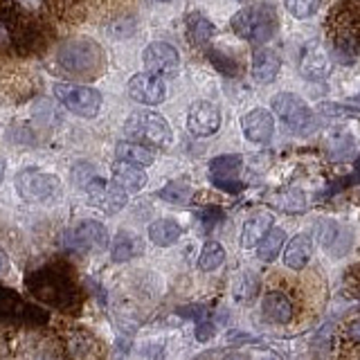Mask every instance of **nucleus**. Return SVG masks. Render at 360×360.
<instances>
[{
    "label": "nucleus",
    "mask_w": 360,
    "mask_h": 360,
    "mask_svg": "<svg viewBox=\"0 0 360 360\" xmlns=\"http://www.w3.org/2000/svg\"><path fill=\"white\" fill-rule=\"evenodd\" d=\"M52 11L63 20H79L84 14L82 0H50Z\"/></svg>",
    "instance_id": "34"
},
{
    "label": "nucleus",
    "mask_w": 360,
    "mask_h": 360,
    "mask_svg": "<svg viewBox=\"0 0 360 360\" xmlns=\"http://www.w3.org/2000/svg\"><path fill=\"white\" fill-rule=\"evenodd\" d=\"M54 97L61 104L72 110L79 117H95L101 108L99 90L90 86H75V84H54Z\"/></svg>",
    "instance_id": "11"
},
{
    "label": "nucleus",
    "mask_w": 360,
    "mask_h": 360,
    "mask_svg": "<svg viewBox=\"0 0 360 360\" xmlns=\"http://www.w3.org/2000/svg\"><path fill=\"white\" fill-rule=\"evenodd\" d=\"M88 191V202L99 210H104L106 214H117L124 205H127V189L120 187L115 180L106 183V180L95 178L93 183L86 187Z\"/></svg>",
    "instance_id": "13"
},
{
    "label": "nucleus",
    "mask_w": 360,
    "mask_h": 360,
    "mask_svg": "<svg viewBox=\"0 0 360 360\" xmlns=\"http://www.w3.org/2000/svg\"><path fill=\"white\" fill-rule=\"evenodd\" d=\"M56 63H59L68 75L79 79H95L104 70V50L93 39L75 37L65 41L59 52H56Z\"/></svg>",
    "instance_id": "5"
},
{
    "label": "nucleus",
    "mask_w": 360,
    "mask_h": 360,
    "mask_svg": "<svg viewBox=\"0 0 360 360\" xmlns=\"http://www.w3.org/2000/svg\"><path fill=\"white\" fill-rule=\"evenodd\" d=\"M142 61H144L146 70L153 72V75H174L178 70L180 56H178V50L172 43L155 41V43H149L144 48Z\"/></svg>",
    "instance_id": "15"
},
{
    "label": "nucleus",
    "mask_w": 360,
    "mask_h": 360,
    "mask_svg": "<svg viewBox=\"0 0 360 360\" xmlns=\"http://www.w3.org/2000/svg\"><path fill=\"white\" fill-rule=\"evenodd\" d=\"M187 129L196 138H207L221 129V110L212 101H194L187 112Z\"/></svg>",
    "instance_id": "14"
},
{
    "label": "nucleus",
    "mask_w": 360,
    "mask_h": 360,
    "mask_svg": "<svg viewBox=\"0 0 360 360\" xmlns=\"http://www.w3.org/2000/svg\"><path fill=\"white\" fill-rule=\"evenodd\" d=\"M22 3H27V5H39L41 0H22Z\"/></svg>",
    "instance_id": "45"
},
{
    "label": "nucleus",
    "mask_w": 360,
    "mask_h": 360,
    "mask_svg": "<svg viewBox=\"0 0 360 360\" xmlns=\"http://www.w3.org/2000/svg\"><path fill=\"white\" fill-rule=\"evenodd\" d=\"M286 11L297 20H307L311 16L318 14L320 9V0H284Z\"/></svg>",
    "instance_id": "35"
},
{
    "label": "nucleus",
    "mask_w": 360,
    "mask_h": 360,
    "mask_svg": "<svg viewBox=\"0 0 360 360\" xmlns=\"http://www.w3.org/2000/svg\"><path fill=\"white\" fill-rule=\"evenodd\" d=\"M266 360H279V358H273V356H268Z\"/></svg>",
    "instance_id": "46"
},
{
    "label": "nucleus",
    "mask_w": 360,
    "mask_h": 360,
    "mask_svg": "<svg viewBox=\"0 0 360 360\" xmlns=\"http://www.w3.org/2000/svg\"><path fill=\"white\" fill-rule=\"evenodd\" d=\"M45 45V30L37 16L22 11L14 0H0V50L20 54L39 52Z\"/></svg>",
    "instance_id": "3"
},
{
    "label": "nucleus",
    "mask_w": 360,
    "mask_h": 360,
    "mask_svg": "<svg viewBox=\"0 0 360 360\" xmlns=\"http://www.w3.org/2000/svg\"><path fill=\"white\" fill-rule=\"evenodd\" d=\"M345 290L360 300V264L352 266L345 273Z\"/></svg>",
    "instance_id": "38"
},
{
    "label": "nucleus",
    "mask_w": 360,
    "mask_h": 360,
    "mask_svg": "<svg viewBox=\"0 0 360 360\" xmlns=\"http://www.w3.org/2000/svg\"><path fill=\"white\" fill-rule=\"evenodd\" d=\"M191 185L187 180H172V183H167L160 191H158V196L162 200L172 202V205H185V202L191 200Z\"/></svg>",
    "instance_id": "32"
},
{
    "label": "nucleus",
    "mask_w": 360,
    "mask_h": 360,
    "mask_svg": "<svg viewBox=\"0 0 360 360\" xmlns=\"http://www.w3.org/2000/svg\"><path fill=\"white\" fill-rule=\"evenodd\" d=\"M115 155H117V160H127V162L140 165V167H146L153 162L151 149H146L144 144H138V142H120L115 146Z\"/></svg>",
    "instance_id": "31"
},
{
    "label": "nucleus",
    "mask_w": 360,
    "mask_h": 360,
    "mask_svg": "<svg viewBox=\"0 0 360 360\" xmlns=\"http://www.w3.org/2000/svg\"><path fill=\"white\" fill-rule=\"evenodd\" d=\"M273 110L284 127L297 135H309L315 129V117L307 101L292 93H279L273 97Z\"/></svg>",
    "instance_id": "9"
},
{
    "label": "nucleus",
    "mask_w": 360,
    "mask_h": 360,
    "mask_svg": "<svg viewBox=\"0 0 360 360\" xmlns=\"http://www.w3.org/2000/svg\"><path fill=\"white\" fill-rule=\"evenodd\" d=\"M50 313L25 302L16 290L0 284V326H45Z\"/></svg>",
    "instance_id": "7"
},
{
    "label": "nucleus",
    "mask_w": 360,
    "mask_h": 360,
    "mask_svg": "<svg viewBox=\"0 0 360 360\" xmlns=\"http://www.w3.org/2000/svg\"><path fill=\"white\" fill-rule=\"evenodd\" d=\"M225 262V250H223V245L217 243V241H207L205 245H202V250H200V257H198V268L200 270H214V268H219L221 264Z\"/></svg>",
    "instance_id": "33"
},
{
    "label": "nucleus",
    "mask_w": 360,
    "mask_h": 360,
    "mask_svg": "<svg viewBox=\"0 0 360 360\" xmlns=\"http://www.w3.org/2000/svg\"><path fill=\"white\" fill-rule=\"evenodd\" d=\"M329 56L320 43H309L304 45L300 54V72L307 79H324L329 75Z\"/></svg>",
    "instance_id": "20"
},
{
    "label": "nucleus",
    "mask_w": 360,
    "mask_h": 360,
    "mask_svg": "<svg viewBox=\"0 0 360 360\" xmlns=\"http://www.w3.org/2000/svg\"><path fill=\"white\" fill-rule=\"evenodd\" d=\"M16 191L27 202H52L61 196V180L39 169H22L16 176Z\"/></svg>",
    "instance_id": "10"
},
{
    "label": "nucleus",
    "mask_w": 360,
    "mask_h": 360,
    "mask_svg": "<svg viewBox=\"0 0 360 360\" xmlns=\"http://www.w3.org/2000/svg\"><path fill=\"white\" fill-rule=\"evenodd\" d=\"M25 286L37 302L48 304L50 309L61 313L77 315L84 307V290L77 281L75 268L61 259L48 262L27 273Z\"/></svg>",
    "instance_id": "1"
},
{
    "label": "nucleus",
    "mask_w": 360,
    "mask_h": 360,
    "mask_svg": "<svg viewBox=\"0 0 360 360\" xmlns=\"http://www.w3.org/2000/svg\"><path fill=\"white\" fill-rule=\"evenodd\" d=\"M129 95L138 101V104L155 106L162 104L167 97V88L162 84L160 77H155L153 72H140L133 75L129 82Z\"/></svg>",
    "instance_id": "17"
},
{
    "label": "nucleus",
    "mask_w": 360,
    "mask_h": 360,
    "mask_svg": "<svg viewBox=\"0 0 360 360\" xmlns=\"http://www.w3.org/2000/svg\"><path fill=\"white\" fill-rule=\"evenodd\" d=\"M155 3H169V0H155Z\"/></svg>",
    "instance_id": "47"
},
{
    "label": "nucleus",
    "mask_w": 360,
    "mask_h": 360,
    "mask_svg": "<svg viewBox=\"0 0 360 360\" xmlns=\"http://www.w3.org/2000/svg\"><path fill=\"white\" fill-rule=\"evenodd\" d=\"M65 354L70 360H93V354L97 349L95 338L84 329H70L63 338Z\"/></svg>",
    "instance_id": "21"
},
{
    "label": "nucleus",
    "mask_w": 360,
    "mask_h": 360,
    "mask_svg": "<svg viewBox=\"0 0 360 360\" xmlns=\"http://www.w3.org/2000/svg\"><path fill=\"white\" fill-rule=\"evenodd\" d=\"M284 241H286V232L284 230H281V228H270L268 234L257 245L259 259H262V262H275L277 255L281 252V248H284Z\"/></svg>",
    "instance_id": "30"
},
{
    "label": "nucleus",
    "mask_w": 360,
    "mask_h": 360,
    "mask_svg": "<svg viewBox=\"0 0 360 360\" xmlns=\"http://www.w3.org/2000/svg\"><path fill=\"white\" fill-rule=\"evenodd\" d=\"M331 360H360V315L340 324L333 340Z\"/></svg>",
    "instance_id": "16"
},
{
    "label": "nucleus",
    "mask_w": 360,
    "mask_h": 360,
    "mask_svg": "<svg viewBox=\"0 0 360 360\" xmlns=\"http://www.w3.org/2000/svg\"><path fill=\"white\" fill-rule=\"evenodd\" d=\"M281 59L275 50L262 48L252 54V77L259 84H270L279 75Z\"/></svg>",
    "instance_id": "22"
},
{
    "label": "nucleus",
    "mask_w": 360,
    "mask_h": 360,
    "mask_svg": "<svg viewBox=\"0 0 360 360\" xmlns=\"http://www.w3.org/2000/svg\"><path fill=\"white\" fill-rule=\"evenodd\" d=\"M257 290H259V281L250 270H245V273L236 277V281H234V297L236 300H241V302L252 300L257 295Z\"/></svg>",
    "instance_id": "36"
},
{
    "label": "nucleus",
    "mask_w": 360,
    "mask_h": 360,
    "mask_svg": "<svg viewBox=\"0 0 360 360\" xmlns=\"http://www.w3.org/2000/svg\"><path fill=\"white\" fill-rule=\"evenodd\" d=\"M241 169H243V158L236 153H228V155L214 158L210 165V174L214 183H217V187L234 194V191L241 189V183H239Z\"/></svg>",
    "instance_id": "18"
},
{
    "label": "nucleus",
    "mask_w": 360,
    "mask_h": 360,
    "mask_svg": "<svg viewBox=\"0 0 360 360\" xmlns=\"http://www.w3.org/2000/svg\"><path fill=\"white\" fill-rule=\"evenodd\" d=\"M262 313L273 324L302 326L309 318H313L315 304L302 288L290 286L284 279H270L262 300Z\"/></svg>",
    "instance_id": "2"
},
{
    "label": "nucleus",
    "mask_w": 360,
    "mask_h": 360,
    "mask_svg": "<svg viewBox=\"0 0 360 360\" xmlns=\"http://www.w3.org/2000/svg\"><path fill=\"white\" fill-rule=\"evenodd\" d=\"M243 135L255 144H266L275 133V117L266 108H255L241 120Z\"/></svg>",
    "instance_id": "19"
},
{
    "label": "nucleus",
    "mask_w": 360,
    "mask_h": 360,
    "mask_svg": "<svg viewBox=\"0 0 360 360\" xmlns=\"http://www.w3.org/2000/svg\"><path fill=\"white\" fill-rule=\"evenodd\" d=\"M180 234H183V230H180V225L172 219H160L149 225V239L160 248L174 245L180 239Z\"/></svg>",
    "instance_id": "29"
},
{
    "label": "nucleus",
    "mask_w": 360,
    "mask_h": 360,
    "mask_svg": "<svg viewBox=\"0 0 360 360\" xmlns=\"http://www.w3.org/2000/svg\"><path fill=\"white\" fill-rule=\"evenodd\" d=\"M112 180L127 191H138L146 185V174L140 165L117 160L115 165H112Z\"/></svg>",
    "instance_id": "23"
},
{
    "label": "nucleus",
    "mask_w": 360,
    "mask_h": 360,
    "mask_svg": "<svg viewBox=\"0 0 360 360\" xmlns=\"http://www.w3.org/2000/svg\"><path fill=\"white\" fill-rule=\"evenodd\" d=\"M356 180H360V158H358V162H356V172H354Z\"/></svg>",
    "instance_id": "44"
},
{
    "label": "nucleus",
    "mask_w": 360,
    "mask_h": 360,
    "mask_svg": "<svg viewBox=\"0 0 360 360\" xmlns=\"http://www.w3.org/2000/svg\"><path fill=\"white\" fill-rule=\"evenodd\" d=\"M9 270V257L5 255V250H0V275H5Z\"/></svg>",
    "instance_id": "41"
},
{
    "label": "nucleus",
    "mask_w": 360,
    "mask_h": 360,
    "mask_svg": "<svg viewBox=\"0 0 360 360\" xmlns=\"http://www.w3.org/2000/svg\"><path fill=\"white\" fill-rule=\"evenodd\" d=\"M5 169H7L5 158H0V183H3V178H5Z\"/></svg>",
    "instance_id": "43"
},
{
    "label": "nucleus",
    "mask_w": 360,
    "mask_h": 360,
    "mask_svg": "<svg viewBox=\"0 0 360 360\" xmlns=\"http://www.w3.org/2000/svg\"><path fill=\"white\" fill-rule=\"evenodd\" d=\"M273 228V214L268 212H257L255 217H250L243 225L241 232V245L243 248H255L259 241L268 234V230Z\"/></svg>",
    "instance_id": "27"
},
{
    "label": "nucleus",
    "mask_w": 360,
    "mask_h": 360,
    "mask_svg": "<svg viewBox=\"0 0 360 360\" xmlns=\"http://www.w3.org/2000/svg\"><path fill=\"white\" fill-rule=\"evenodd\" d=\"M198 219L205 223V228H212V223H217V221L223 219V212L221 210H205V212L198 214Z\"/></svg>",
    "instance_id": "39"
},
{
    "label": "nucleus",
    "mask_w": 360,
    "mask_h": 360,
    "mask_svg": "<svg viewBox=\"0 0 360 360\" xmlns=\"http://www.w3.org/2000/svg\"><path fill=\"white\" fill-rule=\"evenodd\" d=\"M212 335H214V324L207 322V320H200L198 329H196V338H198L200 342H205V340H210Z\"/></svg>",
    "instance_id": "40"
},
{
    "label": "nucleus",
    "mask_w": 360,
    "mask_h": 360,
    "mask_svg": "<svg viewBox=\"0 0 360 360\" xmlns=\"http://www.w3.org/2000/svg\"><path fill=\"white\" fill-rule=\"evenodd\" d=\"M275 205L279 210L288 212V214H297V212H302L304 207H307V198H304V194L300 189H288V191H284V194H279L275 198Z\"/></svg>",
    "instance_id": "37"
},
{
    "label": "nucleus",
    "mask_w": 360,
    "mask_h": 360,
    "mask_svg": "<svg viewBox=\"0 0 360 360\" xmlns=\"http://www.w3.org/2000/svg\"><path fill=\"white\" fill-rule=\"evenodd\" d=\"M313 255V241L309 234H297L292 236V241L288 243L286 252H284V264L290 270H302L311 262Z\"/></svg>",
    "instance_id": "25"
},
{
    "label": "nucleus",
    "mask_w": 360,
    "mask_h": 360,
    "mask_svg": "<svg viewBox=\"0 0 360 360\" xmlns=\"http://www.w3.org/2000/svg\"><path fill=\"white\" fill-rule=\"evenodd\" d=\"M108 245V232L99 221H84L65 234V248L75 252L104 250Z\"/></svg>",
    "instance_id": "12"
},
{
    "label": "nucleus",
    "mask_w": 360,
    "mask_h": 360,
    "mask_svg": "<svg viewBox=\"0 0 360 360\" xmlns=\"http://www.w3.org/2000/svg\"><path fill=\"white\" fill-rule=\"evenodd\" d=\"M223 360H250V356H245V354H241V352H232V354H228Z\"/></svg>",
    "instance_id": "42"
},
{
    "label": "nucleus",
    "mask_w": 360,
    "mask_h": 360,
    "mask_svg": "<svg viewBox=\"0 0 360 360\" xmlns=\"http://www.w3.org/2000/svg\"><path fill=\"white\" fill-rule=\"evenodd\" d=\"M326 41L342 63L360 56V0H342L326 18Z\"/></svg>",
    "instance_id": "4"
},
{
    "label": "nucleus",
    "mask_w": 360,
    "mask_h": 360,
    "mask_svg": "<svg viewBox=\"0 0 360 360\" xmlns=\"http://www.w3.org/2000/svg\"><path fill=\"white\" fill-rule=\"evenodd\" d=\"M230 27L252 45H264L277 32V11L268 3H255L239 9L230 20Z\"/></svg>",
    "instance_id": "6"
},
{
    "label": "nucleus",
    "mask_w": 360,
    "mask_h": 360,
    "mask_svg": "<svg viewBox=\"0 0 360 360\" xmlns=\"http://www.w3.org/2000/svg\"><path fill=\"white\" fill-rule=\"evenodd\" d=\"M124 133L131 140H142L153 146H169L174 140V131L169 122L153 110H138L124 124Z\"/></svg>",
    "instance_id": "8"
},
{
    "label": "nucleus",
    "mask_w": 360,
    "mask_h": 360,
    "mask_svg": "<svg viewBox=\"0 0 360 360\" xmlns=\"http://www.w3.org/2000/svg\"><path fill=\"white\" fill-rule=\"evenodd\" d=\"M207 59L225 77H241L243 75L241 59H236L228 48H212L207 52Z\"/></svg>",
    "instance_id": "28"
},
{
    "label": "nucleus",
    "mask_w": 360,
    "mask_h": 360,
    "mask_svg": "<svg viewBox=\"0 0 360 360\" xmlns=\"http://www.w3.org/2000/svg\"><path fill=\"white\" fill-rule=\"evenodd\" d=\"M187 37L194 48H205V45L217 37V27L210 18H205L200 11H191L187 16Z\"/></svg>",
    "instance_id": "24"
},
{
    "label": "nucleus",
    "mask_w": 360,
    "mask_h": 360,
    "mask_svg": "<svg viewBox=\"0 0 360 360\" xmlns=\"http://www.w3.org/2000/svg\"><path fill=\"white\" fill-rule=\"evenodd\" d=\"M142 250H144V243H142L140 236L122 230L115 234V239H112L110 257H112V262L120 264V262H129V259L142 255Z\"/></svg>",
    "instance_id": "26"
}]
</instances>
